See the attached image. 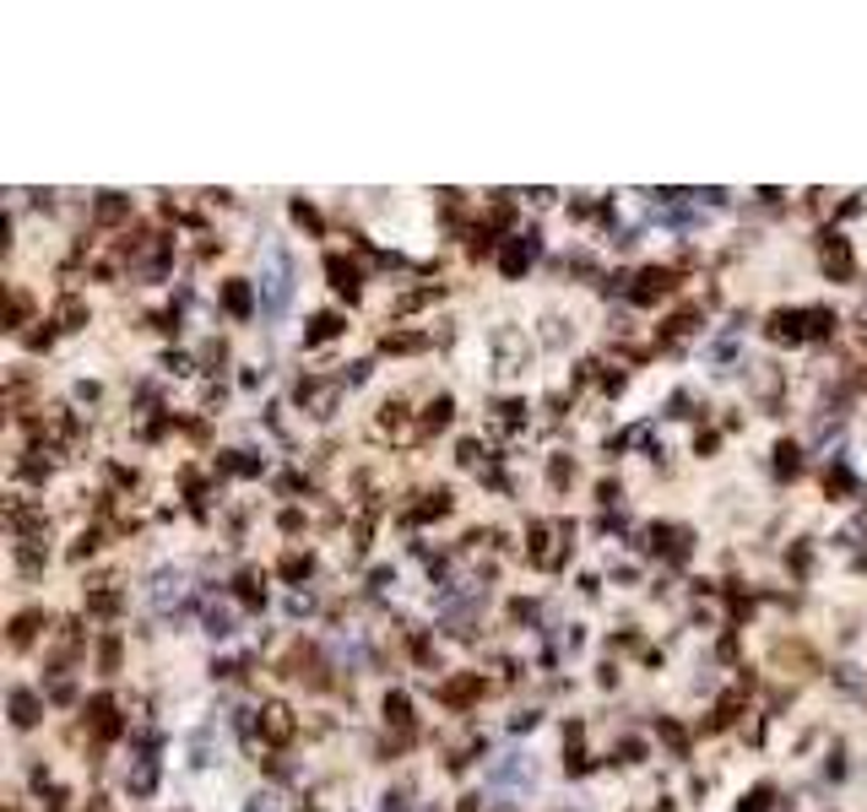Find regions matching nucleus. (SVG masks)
<instances>
[{"label": "nucleus", "instance_id": "nucleus-1", "mask_svg": "<svg viewBox=\"0 0 867 812\" xmlns=\"http://www.w3.org/2000/svg\"><path fill=\"white\" fill-rule=\"evenodd\" d=\"M267 299H271V310H282V304H288V255H282V250H271V282H267Z\"/></svg>", "mask_w": 867, "mask_h": 812}]
</instances>
